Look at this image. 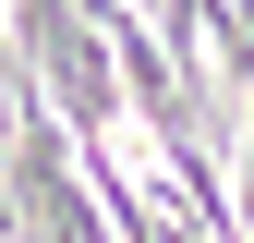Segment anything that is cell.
<instances>
[{
    "instance_id": "obj_1",
    "label": "cell",
    "mask_w": 254,
    "mask_h": 243,
    "mask_svg": "<svg viewBox=\"0 0 254 243\" xmlns=\"http://www.w3.org/2000/svg\"><path fill=\"white\" fill-rule=\"evenodd\" d=\"M12 110H24V61H12V12H0V134H12Z\"/></svg>"
}]
</instances>
